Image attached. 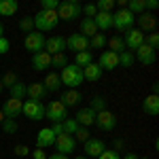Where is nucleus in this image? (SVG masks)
Returning <instances> with one entry per match:
<instances>
[{
  "mask_svg": "<svg viewBox=\"0 0 159 159\" xmlns=\"http://www.w3.org/2000/svg\"><path fill=\"white\" fill-rule=\"evenodd\" d=\"M106 151V144L100 140V138H89V140H85L83 142V153H85V157H96L98 159L102 153Z\"/></svg>",
  "mask_w": 159,
  "mask_h": 159,
  "instance_id": "8",
  "label": "nucleus"
},
{
  "mask_svg": "<svg viewBox=\"0 0 159 159\" xmlns=\"http://www.w3.org/2000/svg\"><path fill=\"white\" fill-rule=\"evenodd\" d=\"M98 66L102 70H115L119 68V53H112V51H102L100 53V60H98Z\"/></svg>",
  "mask_w": 159,
  "mask_h": 159,
  "instance_id": "15",
  "label": "nucleus"
},
{
  "mask_svg": "<svg viewBox=\"0 0 159 159\" xmlns=\"http://www.w3.org/2000/svg\"><path fill=\"white\" fill-rule=\"evenodd\" d=\"M93 61V53L91 51H81V53H74V66L79 68H85L87 64Z\"/></svg>",
  "mask_w": 159,
  "mask_h": 159,
  "instance_id": "29",
  "label": "nucleus"
},
{
  "mask_svg": "<svg viewBox=\"0 0 159 159\" xmlns=\"http://www.w3.org/2000/svg\"><path fill=\"white\" fill-rule=\"evenodd\" d=\"M25 91H28V85H25V83H21V81H17V83H15V85L9 89V93H11L9 98L24 100V98H25Z\"/></svg>",
  "mask_w": 159,
  "mask_h": 159,
  "instance_id": "30",
  "label": "nucleus"
},
{
  "mask_svg": "<svg viewBox=\"0 0 159 159\" xmlns=\"http://www.w3.org/2000/svg\"><path fill=\"white\" fill-rule=\"evenodd\" d=\"M83 13H85L89 19H93L96 13H98V9H96V4H85V7H83Z\"/></svg>",
  "mask_w": 159,
  "mask_h": 159,
  "instance_id": "47",
  "label": "nucleus"
},
{
  "mask_svg": "<svg viewBox=\"0 0 159 159\" xmlns=\"http://www.w3.org/2000/svg\"><path fill=\"white\" fill-rule=\"evenodd\" d=\"M60 102L66 106V108H70V106H79V102H83V93H81L79 89H64V91H61Z\"/></svg>",
  "mask_w": 159,
  "mask_h": 159,
  "instance_id": "18",
  "label": "nucleus"
},
{
  "mask_svg": "<svg viewBox=\"0 0 159 159\" xmlns=\"http://www.w3.org/2000/svg\"><path fill=\"white\" fill-rule=\"evenodd\" d=\"M93 24L98 28V32H106L112 28V13H102L98 11L96 13V17H93Z\"/></svg>",
  "mask_w": 159,
  "mask_h": 159,
  "instance_id": "24",
  "label": "nucleus"
},
{
  "mask_svg": "<svg viewBox=\"0 0 159 159\" xmlns=\"http://www.w3.org/2000/svg\"><path fill=\"white\" fill-rule=\"evenodd\" d=\"M89 110H93L96 115L102 112V110H106V98H102V96H93V98L89 100Z\"/></svg>",
  "mask_w": 159,
  "mask_h": 159,
  "instance_id": "32",
  "label": "nucleus"
},
{
  "mask_svg": "<svg viewBox=\"0 0 159 159\" xmlns=\"http://www.w3.org/2000/svg\"><path fill=\"white\" fill-rule=\"evenodd\" d=\"M157 7H159L157 0H144V11H147V9H148V11H155Z\"/></svg>",
  "mask_w": 159,
  "mask_h": 159,
  "instance_id": "50",
  "label": "nucleus"
},
{
  "mask_svg": "<svg viewBox=\"0 0 159 159\" xmlns=\"http://www.w3.org/2000/svg\"><path fill=\"white\" fill-rule=\"evenodd\" d=\"M83 70V79L85 81H91V83H96V81H100L102 79V74H104V70L100 68L96 61H91V64H87L85 68H81Z\"/></svg>",
  "mask_w": 159,
  "mask_h": 159,
  "instance_id": "23",
  "label": "nucleus"
},
{
  "mask_svg": "<svg viewBox=\"0 0 159 159\" xmlns=\"http://www.w3.org/2000/svg\"><path fill=\"white\" fill-rule=\"evenodd\" d=\"M43 85H45V89H47V93H51V91H60V89H61L60 72H47L45 81H43Z\"/></svg>",
  "mask_w": 159,
  "mask_h": 159,
  "instance_id": "26",
  "label": "nucleus"
},
{
  "mask_svg": "<svg viewBox=\"0 0 159 159\" xmlns=\"http://www.w3.org/2000/svg\"><path fill=\"white\" fill-rule=\"evenodd\" d=\"M32 68L38 72H45L47 68H51V55L47 51H38L32 55Z\"/></svg>",
  "mask_w": 159,
  "mask_h": 159,
  "instance_id": "21",
  "label": "nucleus"
},
{
  "mask_svg": "<svg viewBox=\"0 0 159 159\" xmlns=\"http://www.w3.org/2000/svg\"><path fill=\"white\" fill-rule=\"evenodd\" d=\"M0 127H2V132H4V134H9V136H13L17 129H19V125H17V121H15V119H4Z\"/></svg>",
  "mask_w": 159,
  "mask_h": 159,
  "instance_id": "36",
  "label": "nucleus"
},
{
  "mask_svg": "<svg viewBox=\"0 0 159 159\" xmlns=\"http://www.w3.org/2000/svg\"><path fill=\"white\" fill-rule=\"evenodd\" d=\"M136 24H138V30L144 34V32H155V28H157V17L153 15V13H140V15H136Z\"/></svg>",
  "mask_w": 159,
  "mask_h": 159,
  "instance_id": "9",
  "label": "nucleus"
},
{
  "mask_svg": "<svg viewBox=\"0 0 159 159\" xmlns=\"http://www.w3.org/2000/svg\"><path fill=\"white\" fill-rule=\"evenodd\" d=\"M25 96H28V100L43 102L45 96H47V89H45V85H43V81H34V83H30V85H28V91H25Z\"/></svg>",
  "mask_w": 159,
  "mask_h": 159,
  "instance_id": "20",
  "label": "nucleus"
},
{
  "mask_svg": "<svg viewBox=\"0 0 159 159\" xmlns=\"http://www.w3.org/2000/svg\"><path fill=\"white\" fill-rule=\"evenodd\" d=\"M45 117L51 123H61L64 119H68V108L61 104L60 100H53V102H49L45 106Z\"/></svg>",
  "mask_w": 159,
  "mask_h": 159,
  "instance_id": "5",
  "label": "nucleus"
},
{
  "mask_svg": "<svg viewBox=\"0 0 159 159\" xmlns=\"http://www.w3.org/2000/svg\"><path fill=\"white\" fill-rule=\"evenodd\" d=\"M134 24H136V15H132L127 9H117V11L112 13V28L123 32V34L127 30H132Z\"/></svg>",
  "mask_w": 159,
  "mask_h": 159,
  "instance_id": "4",
  "label": "nucleus"
},
{
  "mask_svg": "<svg viewBox=\"0 0 159 159\" xmlns=\"http://www.w3.org/2000/svg\"><path fill=\"white\" fill-rule=\"evenodd\" d=\"M0 36H4V25L0 24Z\"/></svg>",
  "mask_w": 159,
  "mask_h": 159,
  "instance_id": "55",
  "label": "nucleus"
},
{
  "mask_svg": "<svg viewBox=\"0 0 159 159\" xmlns=\"http://www.w3.org/2000/svg\"><path fill=\"white\" fill-rule=\"evenodd\" d=\"M13 153H15L17 157H28V155H30L32 151H30V147H28V144H15Z\"/></svg>",
  "mask_w": 159,
  "mask_h": 159,
  "instance_id": "44",
  "label": "nucleus"
},
{
  "mask_svg": "<svg viewBox=\"0 0 159 159\" xmlns=\"http://www.w3.org/2000/svg\"><path fill=\"white\" fill-rule=\"evenodd\" d=\"M66 49L74 51V53H81V51H89V38H85L83 34H70L66 38Z\"/></svg>",
  "mask_w": 159,
  "mask_h": 159,
  "instance_id": "13",
  "label": "nucleus"
},
{
  "mask_svg": "<svg viewBox=\"0 0 159 159\" xmlns=\"http://www.w3.org/2000/svg\"><path fill=\"white\" fill-rule=\"evenodd\" d=\"M51 132L55 134V138H57V136H64V125H61V123H53V125H51Z\"/></svg>",
  "mask_w": 159,
  "mask_h": 159,
  "instance_id": "48",
  "label": "nucleus"
},
{
  "mask_svg": "<svg viewBox=\"0 0 159 159\" xmlns=\"http://www.w3.org/2000/svg\"><path fill=\"white\" fill-rule=\"evenodd\" d=\"M2 89H4V87H2V83H0V91H2Z\"/></svg>",
  "mask_w": 159,
  "mask_h": 159,
  "instance_id": "58",
  "label": "nucleus"
},
{
  "mask_svg": "<svg viewBox=\"0 0 159 159\" xmlns=\"http://www.w3.org/2000/svg\"><path fill=\"white\" fill-rule=\"evenodd\" d=\"M157 91H159V83H153L151 85V96H157Z\"/></svg>",
  "mask_w": 159,
  "mask_h": 159,
  "instance_id": "52",
  "label": "nucleus"
},
{
  "mask_svg": "<svg viewBox=\"0 0 159 159\" xmlns=\"http://www.w3.org/2000/svg\"><path fill=\"white\" fill-rule=\"evenodd\" d=\"M106 40H108V38H106V34H96V36H91L89 38V49H104V47H106Z\"/></svg>",
  "mask_w": 159,
  "mask_h": 159,
  "instance_id": "33",
  "label": "nucleus"
},
{
  "mask_svg": "<svg viewBox=\"0 0 159 159\" xmlns=\"http://www.w3.org/2000/svg\"><path fill=\"white\" fill-rule=\"evenodd\" d=\"M134 60H138L142 66H151V64H155V60H157V51L151 49L147 43H142L138 49H136V55Z\"/></svg>",
  "mask_w": 159,
  "mask_h": 159,
  "instance_id": "11",
  "label": "nucleus"
},
{
  "mask_svg": "<svg viewBox=\"0 0 159 159\" xmlns=\"http://www.w3.org/2000/svg\"><path fill=\"white\" fill-rule=\"evenodd\" d=\"M32 21H34V30L36 32H51V30H55V25L60 24V19H57V13L55 11H38L34 17H32Z\"/></svg>",
  "mask_w": 159,
  "mask_h": 159,
  "instance_id": "1",
  "label": "nucleus"
},
{
  "mask_svg": "<svg viewBox=\"0 0 159 159\" xmlns=\"http://www.w3.org/2000/svg\"><path fill=\"white\" fill-rule=\"evenodd\" d=\"M57 0H40V11H57Z\"/></svg>",
  "mask_w": 159,
  "mask_h": 159,
  "instance_id": "42",
  "label": "nucleus"
},
{
  "mask_svg": "<svg viewBox=\"0 0 159 159\" xmlns=\"http://www.w3.org/2000/svg\"><path fill=\"white\" fill-rule=\"evenodd\" d=\"M19 9L17 0H0V17H11Z\"/></svg>",
  "mask_w": 159,
  "mask_h": 159,
  "instance_id": "28",
  "label": "nucleus"
},
{
  "mask_svg": "<svg viewBox=\"0 0 159 159\" xmlns=\"http://www.w3.org/2000/svg\"><path fill=\"white\" fill-rule=\"evenodd\" d=\"M96 9L102 13H112V9H115V0H100L98 4H96Z\"/></svg>",
  "mask_w": 159,
  "mask_h": 159,
  "instance_id": "41",
  "label": "nucleus"
},
{
  "mask_svg": "<svg viewBox=\"0 0 159 159\" xmlns=\"http://www.w3.org/2000/svg\"><path fill=\"white\" fill-rule=\"evenodd\" d=\"M74 159H87V157H85V155H79V157H74Z\"/></svg>",
  "mask_w": 159,
  "mask_h": 159,
  "instance_id": "57",
  "label": "nucleus"
},
{
  "mask_svg": "<svg viewBox=\"0 0 159 159\" xmlns=\"http://www.w3.org/2000/svg\"><path fill=\"white\" fill-rule=\"evenodd\" d=\"M17 81H19V79H17V74H15V72H4V74H2V79H0L2 87H7V89H11Z\"/></svg>",
  "mask_w": 159,
  "mask_h": 159,
  "instance_id": "37",
  "label": "nucleus"
},
{
  "mask_svg": "<svg viewBox=\"0 0 159 159\" xmlns=\"http://www.w3.org/2000/svg\"><path fill=\"white\" fill-rule=\"evenodd\" d=\"M134 53H132V51H121V53H119V66H121V68H132V66H134Z\"/></svg>",
  "mask_w": 159,
  "mask_h": 159,
  "instance_id": "34",
  "label": "nucleus"
},
{
  "mask_svg": "<svg viewBox=\"0 0 159 159\" xmlns=\"http://www.w3.org/2000/svg\"><path fill=\"white\" fill-rule=\"evenodd\" d=\"M45 51H47L49 55L64 53V51H66V38L64 36H49L45 40Z\"/></svg>",
  "mask_w": 159,
  "mask_h": 159,
  "instance_id": "17",
  "label": "nucleus"
},
{
  "mask_svg": "<svg viewBox=\"0 0 159 159\" xmlns=\"http://www.w3.org/2000/svg\"><path fill=\"white\" fill-rule=\"evenodd\" d=\"M106 45H108V51L112 53H121V51H127L125 49V43H123V36H112L106 40Z\"/></svg>",
  "mask_w": 159,
  "mask_h": 159,
  "instance_id": "31",
  "label": "nucleus"
},
{
  "mask_svg": "<svg viewBox=\"0 0 159 159\" xmlns=\"http://www.w3.org/2000/svg\"><path fill=\"white\" fill-rule=\"evenodd\" d=\"M117 148H123V140H117V142H115V148H112V151H117Z\"/></svg>",
  "mask_w": 159,
  "mask_h": 159,
  "instance_id": "54",
  "label": "nucleus"
},
{
  "mask_svg": "<svg viewBox=\"0 0 159 159\" xmlns=\"http://www.w3.org/2000/svg\"><path fill=\"white\" fill-rule=\"evenodd\" d=\"M60 79H61V85H66V89H79V85L85 81L83 79V70L79 66H74V64H68L61 70Z\"/></svg>",
  "mask_w": 159,
  "mask_h": 159,
  "instance_id": "2",
  "label": "nucleus"
},
{
  "mask_svg": "<svg viewBox=\"0 0 159 159\" xmlns=\"http://www.w3.org/2000/svg\"><path fill=\"white\" fill-rule=\"evenodd\" d=\"M68 66V55L66 53H57V55H51V68H66Z\"/></svg>",
  "mask_w": 159,
  "mask_h": 159,
  "instance_id": "35",
  "label": "nucleus"
},
{
  "mask_svg": "<svg viewBox=\"0 0 159 159\" xmlns=\"http://www.w3.org/2000/svg\"><path fill=\"white\" fill-rule=\"evenodd\" d=\"M142 112H147L151 117L159 115V96H147L142 100Z\"/></svg>",
  "mask_w": 159,
  "mask_h": 159,
  "instance_id": "25",
  "label": "nucleus"
},
{
  "mask_svg": "<svg viewBox=\"0 0 159 159\" xmlns=\"http://www.w3.org/2000/svg\"><path fill=\"white\" fill-rule=\"evenodd\" d=\"M57 19H64V21H74L79 19V15L83 13V4H79L76 0H66V2H60L57 7Z\"/></svg>",
  "mask_w": 159,
  "mask_h": 159,
  "instance_id": "3",
  "label": "nucleus"
},
{
  "mask_svg": "<svg viewBox=\"0 0 159 159\" xmlns=\"http://www.w3.org/2000/svg\"><path fill=\"white\" fill-rule=\"evenodd\" d=\"M96 125H98L100 129H104V132H112V129L117 127V117H115V112H110L108 108L98 112V115H96Z\"/></svg>",
  "mask_w": 159,
  "mask_h": 159,
  "instance_id": "10",
  "label": "nucleus"
},
{
  "mask_svg": "<svg viewBox=\"0 0 159 159\" xmlns=\"http://www.w3.org/2000/svg\"><path fill=\"white\" fill-rule=\"evenodd\" d=\"M21 108H24V100H15V98H9L4 104H2V115L4 119H17L21 115Z\"/></svg>",
  "mask_w": 159,
  "mask_h": 159,
  "instance_id": "12",
  "label": "nucleus"
},
{
  "mask_svg": "<svg viewBox=\"0 0 159 159\" xmlns=\"http://www.w3.org/2000/svg\"><path fill=\"white\" fill-rule=\"evenodd\" d=\"M21 115H25L30 121H40V119H45V104L43 102H34V100H28V102H24Z\"/></svg>",
  "mask_w": 159,
  "mask_h": 159,
  "instance_id": "6",
  "label": "nucleus"
},
{
  "mask_svg": "<svg viewBox=\"0 0 159 159\" xmlns=\"http://www.w3.org/2000/svg\"><path fill=\"white\" fill-rule=\"evenodd\" d=\"M98 159H121V153L119 151H112V148H106Z\"/></svg>",
  "mask_w": 159,
  "mask_h": 159,
  "instance_id": "45",
  "label": "nucleus"
},
{
  "mask_svg": "<svg viewBox=\"0 0 159 159\" xmlns=\"http://www.w3.org/2000/svg\"><path fill=\"white\" fill-rule=\"evenodd\" d=\"M45 40H47V38H45V34H40V32H36V30H34V32L25 34L24 47L30 51L32 55H34V53H38V51H45Z\"/></svg>",
  "mask_w": 159,
  "mask_h": 159,
  "instance_id": "7",
  "label": "nucleus"
},
{
  "mask_svg": "<svg viewBox=\"0 0 159 159\" xmlns=\"http://www.w3.org/2000/svg\"><path fill=\"white\" fill-rule=\"evenodd\" d=\"M47 159H70L68 155H61V153H51Z\"/></svg>",
  "mask_w": 159,
  "mask_h": 159,
  "instance_id": "51",
  "label": "nucleus"
},
{
  "mask_svg": "<svg viewBox=\"0 0 159 159\" xmlns=\"http://www.w3.org/2000/svg\"><path fill=\"white\" fill-rule=\"evenodd\" d=\"M121 159H138V155H136V153H125Z\"/></svg>",
  "mask_w": 159,
  "mask_h": 159,
  "instance_id": "53",
  "label": "nucleus"
},
{
  "mask_svg": "<svg viewBox=\"0 0 159 159\" xmlns=\"http://www.w3.org/2000/svg\"><path fill=\"white\" fill-rule=\"evenodd\" d=\"M79 28H81L79 34H83L85 38H91V36L98 34V28H96V24H93V19H89V17H83L81 24H79Z\"/></svg>",
  "mask_w": 159,
  "mask_h": 159,
  "instance_id": "27",
  "label": "nucleus"
},
{
  "mask_svg": "<svg viewBox=\"0 0 159 159\" xmlns=\"http://www.w3.org/2000/svg\"><path fill=\"white\" fill-rule=\"evenodd\" d=\"M9 49H11V40L7 36H0V55L9 53Z\"/></svg>",
  "mask_w": 159,
  "mask_h": 159,
  "instance_id": "46",
  "label": "nucleus"
},
{
  "mask_svg": "<svg viewBox=\"0 0 159 159\" xmlns=\"http://www.w3.org/2000/svg\"><path fill=\"white\" fill-rule=\"evenodd\" d=\"M53 147L57 148V153L68 155V153H74V148H76V140H74L72 136L64 134V136H57V138H55V144H53Z\"/></svg>",
  "mask_w": 159,
  "mask_h": 159,
  "instance_id": "16",
  "label": "nucleus"
},
{
  "mask_svg": "<svg viewBox=\"0 0 159 159\" xmlns=\"http://www.w3.org/2000/svg\"><path fill=\"white\" fill-rule=\"evenodd\" d=\"M30 155H32V159H47V155H45V148H34Z\"/></svg>",
  "mask_w": 159,
  "mask_h": 159,
  "instance_id": "49",
  "label": "nucleus"
},
{
  "mask_svg": "<svg viewBox=\"0 0 159 159\" xmlns=\"http://www.w3.org/2000/svg\"><path fill=\"white\" fill-rule=\"evenodd\" d=\"M19 30H21L24 34H30V32H34V21H32V17H24V19L19 21Z\"/></svg>",
  "mask_w": 159,
  "mask_h": 159,
  "instance_id": "39",
  "label": "nucleus"
},
{
  "mask_svg": "<svg viewBox=\"0 0 159 159\" xmlns=\"http://www.w3.org/2000/svg\"><path fill=\"white\" fill-rule=\"evenodd\" d=\"M144 43H147L151 49L157 51V47H159V36H157V32H151L148 36H144Z\"/></svg>",
  "mask_w": 159,
  "mask_h": 159,
  "instance_id": "43",
  "label": "nucleus"
},
{
  "mask_svg": "<svg viewBox=\"0 0 159 159\" xmlns=\"http://www.w3.org/2000/svg\"><path fill=\"white\" fill-rule=\"evenodd\" d=\"M2 121H4V115H2V110H0V125H2Z\"/></svg>",
  "mask_w": 159,
  "mask_h": 159,
  "instance_id": "56",
  "label": "nucleus"
},
{
  "mask_svg": "<svg viewBox=\"0 0 159 159\" xmlns=\"http://www.w3.org/2000/svg\"><path fill=\"white\" fill-rule=\"evenodd\" d=\"M74 121L79 123L81 127H89V125H96V112L89 108H79L76 110V117Z\"/></svg>",
  "mask_w": 159,
  "mask_h": 159,
  "instance_id": "22",
  "label": "nucleus"
},
{
  "mask_svg": "<svg viewBox=\"0 0 159 159\" xmlns=\"http://www.w3.org/2000/svg\"><path fill=\"white\" fill-rule=\"evenodd\" d=\"M123 43H125V49L136 51L140 45H142V43H144V34H142L138 28H132V30H127V32H125Z\"/></svg>",
  "mask_w": 159,
  "mask_h": 159,
  "instance_id": "14",
  "label": "nucleus"
},
{
  "mask_svg": "<svg viewBox=\"0 0 159 159\" xmlns=\"http://www.w3.org/2000/svg\"><path fill=\"white\" fill-rule=\"evenodd\" d=\"M72 138H74V140H79V142H85V140H89L91 136H89V129H87V127H81V125H79Z\"/></svg>",
  "mask_w": 159,
  "mask_h": 159,
  "instance_id": "40",
  "label": "nucleus"
},
{
  "mask_svg": "<svg viewBox=\"0 0 159 159\" xmlns=\"http://www.w3.org/2000/svg\"><path fill=\"white\" fill-rule=\"evenodd\" d=\"M55 144V134L51 132V127H43L36 134V148H49Z\"/></svg>",
  "mask_w": 159,
  "mask_h": 159,
  "instance_id": "19",
  "label": "nucleus"
},
{
  "mask_svg": "<svg viewBox=\"0 0 159 159\" xmlns=\"http://www.w3.org/2000/svg\"><path fill=\"white\" fill-rule=\"evenodd\" d=\"M61 125H64V134H68V136H74V132H76V127H79V123L74 121V119H64L61 121Z\"/></svg>",
  "mask_w": 159,
  "mask_h": 159,
  "instance_id": "38",
  "label": "nucleus"
}]
</instances>
